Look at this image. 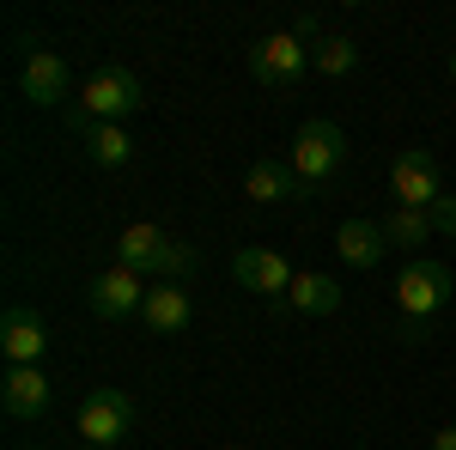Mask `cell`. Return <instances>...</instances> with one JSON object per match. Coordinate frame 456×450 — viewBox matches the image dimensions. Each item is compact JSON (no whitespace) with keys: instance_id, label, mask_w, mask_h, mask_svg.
<instances>
[{"instance_id":"obj_1","label":"cell","mask_w":456,"mask_h":450,"mask_svg":"<svg viewBox=\"0 0 456 450\" xmlns=\"http://www.w3.org/2000/svg\"><path fill=\"white\" fill-rule=\"evenodd\" d=\"M116 262H122V268H134V274L176 280V274H189V268H195V250H189V243H176L171 232H159V225L134 219V225L116 238Z\"/></svg>"},{"instance_id":"obj_2","label":"cell","mask_w":456,"mask_h":450,"mask_svg":"<svg viewBox=\"0 0 456 450\" xmlns=\"http://www.w3.org/2000/svg\"><path fill=\"white\" fill-rule=\"evenodd\" d=\"M341 159H347V135L335 128V122H305L298 135H292V152H286V165L298 171V183H305V195H316L329 176L341 171Z\"/></svg>"},{"instance_id":"obj_3","label":"cell","mask_w":456,"mask_h":450,"mask_svg":"<svg viewBox=\"0 0 456 450\" xmlns=\"http://www.w3.org/2000/svg\"><path fill=\"white\" fill-rule=\"evenodd\" d=\"M451 292H456V274L444 262H432V256H414L395 274V305H402V316H438L451 305Z\"/></svg>"},{"instance_id":"obj_4","label":"cell","mask_w":456,"mask_h":450,"mask_svg":"<svg viewBox=\"0 0 456 450\" xmlns=\"http://www.w3.org/2000/svg\"><path fill=\"white\" fill-rule=\"evenodd\" d=\"M134 432V396L128 389H92L79 402V438L92 450H116Z\"/></svg>"},{"instance_id":"obj_5","label":"cell","mask_w":456,"mask_h":450,"mask_svg":"<svg viewBox=\"0 0 456 450\" xmlns=\"http://www.w3.org/2000/svg\"><path fill=\"white\" fill-rule=\"evenodd\" d=\"M389 195H395V208L432 213L438 201H444V183H438V159H432L426 146H408V152H395V165H389Z\"/></svg>"},{"instance_id":"obj_6","label":"cell","mask_w":456,"mask_h":450,"mask_svg":"<svg viewBox=\"0 0 456 450\" xmlns=\"http://www.w3.org/2000/svg\"><path fill=\"white\" fill-rule=\"evenodd\" d=\"M141 104H146V92L128 68H98L86 79V98H79V110H86L92 128H98V122H122V116H134Z\"/></svg>"},{"instance_id":"obj_7","label":"cell","mask_w":456,"mask_h":450,"mask_svg":"<svg viewBox=\"0 0 456 450\" xmlns=\"http://www.w3.org/2000/svg\"><path fill=\"white\" fill-rule=\"evenodd\" d=\"M305 68H311V49L292 31L262 37V43L249 49V73H256V86H268V92H292V86L305 79Z\"/></svg>"},{"instance_id":"obj_8","label":"cell","mask_w":456,"mask_h":450,"mask_svg":"<svg viewBox=\"0 0 456 450\" xmlns=\"http://www.w3.org/2000/svg\"><path fill=\"white\" fill-rule=\"evenodd\" d=\"M232 274H238L244 292H262V299H286V292H292V280H298L281 250H262V243H249V250L232 256Z\"/></svg>"},{"instance_id":"obj_9","label":"cell","mask_w":456,"mask_h":450,"mask_svg":"<svg viewBox=\"0 0 456 450\" xmlns=\"http://www.w3.org/2000/svg\"><path fill=\"white\" fill-rule=\"evenodd\" d=\"M86 305H92V316H104V323H116V316H134L146 305V286L134 268H104V274H92V286H86Z\"/></svg>"},{"instance_id":"obj_10","label":"cell","mask_w":456,"mask_h":450,"mask_svg":"<svg viewBox=\"0 0 456 450\" xmlns=\"http://www.w3.org/2000/svg\"><path fill=\"white\" fill-rule=\"evenodd\" d=\"M19 86H25L31 104L55 110L61 98H68V86H73V68L55 55V49H31V55H25V73H19Z\"/></svg>"},{"instance_id":"obj_11","label":"cell","mask_w":456,"mask_h":450,"mask_svg":"<svg viewBox=\"0 0 456 450\" xmlns=\"http://www.w3.org/2000/svg\"><path fill=\"white\" fill-rule=\"evenodd\" d=\"M43 347H49L43 316H37L31 305H6V316H0V353H6L12 365H37Z\"/></svg>"},{"instance_id":"obj_12","label":"cell","mask_w":456,"mask_h":450,"mask_svg":"<svg viewBox=\"0 0 456 450\" xmlns=\"http://www.w3.org/2000/svg\"><path fill=\"white\" fill-rule=\"evenodd\" d=\"M189 316H195V305H189L183 280H159V286H146L141 323L152 329V335H183V329H189Z\"/></svg>"},{"instance_id":"obj_13","label":"cell","mask_w":456,"mask_h":450,"mask_svg":"<svg viewBox=\"0 0 456 450\" xmlns=\"http://www.w3.org/2000/svg\"><path fill=\"white\" fill-rule=\"evenodd\" d=\"M244 195L268 208V201H298V195H305V183H298V171L281 165V159H256V165L244 171Z\"/></svg>"},{"instance_id":"obj_14","label":"cell","mask_w":456,"mask_h":450,"mask_svg":"<svg viewBox=\"0 0 456 450\" xmlns=\"http://www.w3.org/2000/svg\"><path fill=\"white\" fill-rule=\"evenodd\" d=\"M0 402H6L12 420H37L43 408H49V378H43L37 365H12L6 383H0Z\"/></svg>"},{"instance_id":"obj_15","label":"cell","mask_w":456,"mask_h":450,"mask_svg":"<svg viewBox=\"0 0 456 450\" xmlns=\"http://www.w3.org/2000/svg\"><path fill=\"white\" fill-rule=\"evenodd\" d=\"M335 250H341V262H347V268H378V262H384V250H389V238H384V225H378V219H347V225L335 232Z\"/></svg>"},{"instance_id":"obj_16","label":"cell","mask_w":456,"mask_h":450,"mask_svg":"<svg viewBox=\"0 0 456 450\" xmlns=\"http://www.w3.org/2000/svg\"><path fill=\"white\" fill-rule=\"evenodd\" d=\"M286 305L305 311V316H335V311H341V286H335L329 274H298V280H292V292H286Z\"/></svg>"},{"instance_id":"obj_17","label":"cell","mask_w":456,"mask_h":450,"mask_svg":"<svg viewBox=\"0 0 456 450\" xmlns=\"http://www.w3.org/2000/svg\"><path fill=\"white\" fill-rule=\"evenodd\" d=\"M86 159H92V165H104V171H116V165H128V159H134V140H128L122 122H98V128L86 135Z\"/></svg>"},{"instance_id":"obj_18","label":"cell","mask_w":456,"mask_h":450,"mask_svg":"<svg viewBox=\"0 0 456 450\" xmlns=\"http://www.w3.org/2000/svg\"><path fill=\"white\" fill-rule=\"evenodd\" d=\"M384 225L389 250H420V243H432V213H414V208H395L389 219H378Z\"/></svg>"},{"instance_id":"obj_19","label":"cell","mask_w":456,"mask_h":450,"mask_svg":"<svg viewBox=\"0 0 456 450\" xmlns=\"http://www.w3.org/2000/svg\"><path fill=\"white\" fill-rule=\"evenodd\" d=\"M311 68L329 73V79H341V73L359 68V43H353V37H322V43L311 49Z\"/></svg>"},{"instance_id":"obj_20","label":"cell","mask_w":456,"mask_h":450,"mask_svg":"<svg viewBox=\"0 0 456 450\" xmlns=\"http://www.w3.org/2000/svg\"><path fill=\"white\" fill-rule=\"evenodd\" d=\"M395 335H402L408 347H420V341L438 335V316H402V323H395Z\"/></svg>"},{"instance_id":"obj_21","label":"cell","mask_w":456,"mask_h":450,"mask_svg":"<svg viewBox=\"0 0 456 450\" xmlns=\"http://www.w3.org/2000/svg\"><path fill=\"white\" fill-rule=\"evenodd\" d=\"M432 232H456V201H451V195L432 208Z\"/></svg>"},{"instance_id":"obj_22","label":"cell","mask_w":456,"mask_h":450,"mask_svg":"<svg viewBox=\"0 0 456 450\" xmlns=\"http://www.w3.org/2000/svg\"><path fill=\"white\" fill-rule=\"evenodd\" d=\"M432 450H456V426H444V432H432Z\"/></svg>"},{"instance_id":"obj_23","label":"cell","mask_w":456,"mask_h":450,"mask_svg":"<svg viewBox=\"0 0 456 450\" xmlns=\"http://www.w3.org/2000/svg\"><path fill=\"white\" fill-rule=\"evenodd\" d=\"M451 79H456V49H451Z\"/></svg>"},{"instance_id":"obj_24","label":"cell","mask_w":456,"mask_h":450,"mask_svg":"<svg viewBox=\"0 0 456 450\" xmlns=\"http://www.w3.org/2000/svg\"><path fill=\"white\" fill-rule=\"evenodd\" d=\"M86 450H92V445H86Z\"/></svg>"}]
</instances>
